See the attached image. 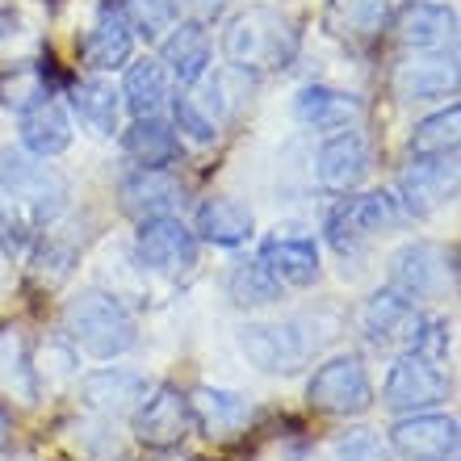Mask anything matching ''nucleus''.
I'll list each match as a JSON object with an SVG mask.
<instances>
[{"instance_id": "c756f323", "label": "nucleus", "mask_w": 461, "mask_h": 461, "mask_svg": "<svg viewBox=\"0 0 461 461\" xmlns=\"http://www.w3.org/2000/svg\"><path fill=\"white\" fill-rule=\"evenodd\" d=\"M72 105L80 113L85 126H93L97 134H118V113H122V93L110 85V80H80L72 88Z\"/></svg>"}, {"instance_id": "f03ea898", "label": "nucleus", "mask_w": 461, "mask_h": 461, "mask_svg": "<svg viewBox=\"0 0 461 461\" xmlns=\"http://www.w3.org/2000/svg\"><path fill=\"white\" fill-rule=\"evenodd\" d=\"M63 323L76 348H85L97 361H113L134 348V319L110 290H80L63 311Z\"/></svg>"}, {"instance_id": "58836bf2", "label": "nucleus", "mask_w": 461, "mask_h": 461, "mask_svg": "<svg viewBox=\"0 0 461 461\" xmlns=\"http://www.w3.org/2000/svg\"><path fill=\"white\" fill-rule=\"evenodd\" d=\"M9 445V415H5V407H0V449Z\"/></svg>"}, {"instance_id": "2eb2a0df", "label": "nucleus", "mask_w": 461, "mask_h": 461, "mask_svg": "<svg viewBox=\"0 0 461 461\" xmlns=\"http://www.w3.org/2000/svg\"><path fill=\"white\" fill-rule=\"evenodd\" d=\"M369 172V143L361 131H336L315 156V176L328 194H352Z\"/></svg>"}, {"instance_id": "4468645a", "label": "nucleus", "mask_w": 461, "mask_h": 461, "mask_svg": "<svg viewBox=\"0 0 461 461\" xmlns=\"http://www.w3.org/2000/svg\"><path fill=\"white\" fill-rule=\"evenodd\" d=\"M189 399V420H194L210 440H235L240 432H248V424L256 420V407L235 390L219 386H197Z\"/></svg>"}, {"instance_id": "c85d7f7f", "label": "nucleus", "mask_w": 461, "mask_h": 461, "mask_svg": "<svg viewBox=\"0 0 461 461\" xmlns=\"http://www.w3.org/2000/svg\"><path fill=\"white\" fill-rule=\"evenodd\" d=\"M122 151L139 168H164L176 156V131L164 118H134V126L122 134Z\"/></svg>"}, {"instance_id": "72a5a7b5", "label": "nucleus", "mask_w": 461, "mask_h": 461, "mask_svg": "<svg viewBox=\"0 0 461 461\" xmlns=\"http://www.w3.org/2000/svg\"><path fill=\"white\" fill-rule=\"evenodd\" d=\"M122 13H126L131 34H143L147 42L176 25V0H126Z\"/></svg>"}, {"instance_id": "6e6552de", "label": "nucleus", "mask_w": 461, "mask_h": 461, "mask_svg": "<svg viewBox=\"0 0 461 461\" xmlns=\"http://www.w3.org/2000/svg\"><path fill=\"white\" fill-rule=\"evenodd\" d=\"M449 399V377L440 374L432 361L415 357V352H402L399 361L390 365L386 374V386H382V402L390 411L399 415H415V411H428L437 402Z\"/></svg>"}, {"instance_id": "20e7f679", "label": "nucleus", "mask_w": 461, "mask_h": 461, "mask_svg": "<svg viewBox=\"0 0 461 461\" xmlns=\"http://www.w3.org/2000/svg\"><path fill=\"white\" fill-rule=\"evenodd\" d=\"M402 219H407V210L399 206V197L386 194V189H374V194L361 197H344L340 206L328 214L323 230H328L331 248L340 256H357L374 235L402 227Z\"/></svg>"}, {"instance_id": "2f4dec72", "label": "nucleus", "mask_w": 461, "mask_h": 461, "mask_svg": "<svg viewBox=\"0 0 461 461\" xmlns=\"http://www.w3.org/2000/svg\"><path fill=\"white\" fill-rule=\"evenodd\" d=\"M457 139H461V110L432 113L411 131V156H457Z\"/></svg>"}, {"instance_id": "423d86ee", "label": "nucleus", "mask_w": 461, "mask_h": 461, "mask_svg": "<svg viewBox=\"0 0 461 461\" xmlns=\"http://www.w3.org/2000/svg\"><path fill=\"white\" fill-rule=\"evenodd\" d=\"M235 340H240V352L260 374H294V369H303L311 348L323 344V340H315V336H306L303 319H285V323H243Z\"/></svg>"}, {"instance_id": "dca6fc26", "label": "nucleus", "mask_w": 461, "mask_h": 461, "mask_svg": "<svg viewBox=\"0 0 461 461\" xmlns=\"http://www.w3.org/2000/svg\"><path fill=\"white\" fill-rule=\"evenodd\" d=\"M147 390L151 382L134 369H97L80 382V402L88 411H97L101 420H122V415H134V407L147 399Z\"/></svg>"}, {"instance_id": "6ab92c4d", "label": "nucleus", "mask_w": 461, "mask_h": 461, "mask_svg": "<svg viewBox=\"0 0 461 461\" xmlns=\"http://www.w3.org/2000/svg\"><path fill=\"white\" fill-rule=\"evenodd\" d=\"M294 118L311 131H352V122L361 118V97L328 85H306L294 97Z\"/></svg>"}, {"instance_id": "1a4fd4ad", "label": "nucleus", "mask_w": 461, "mask_h": 461, "mask_svg": "<svg viewBox=\"0 0 461 461\" xmlns=\"http://www.w3.org/2000/svg\"><path fill=\"white\" fill-rule=\"evenodd\" d=\"M453 281V265L445 248L437 243H407L390 256V290H399L407 303L420 298H440Z\"/></svg>"}, {"instance_id": "f8f14e48", "label": "nucleus", "mask_w": 461, "mask_h": 461, "mask_svg": "<svg viewBox=\"0 0 461 461\" xmlns=\"http://www.w3.org/2000/svg\"><path fill=\"white\" fill-rule=\"evenodd\" d=\"M390 449L407 461H453L457 457V420L453 415H402L390 428Z\"/></svg>"}, {"instance_id": "f3484780", "label": "nucleus", "mask_w": 461, "mask_h": 461, "mask_svg": "<svg viewBox=\"0 0 461 461\" xmlns=\"http://www.w3.org/2000/svg\"><path fill=\"white\" fill-rule=\"evenodd\" d=\"M118 197H122V210H126L131 219L143 222V219L172 214V210L181 206L185 189L168 168H139L118 185Z\"/></svg>"}, {"instance_id": "a878e982", "label": "nucleus", "mask_w": 461, "mask_h": 461, "mask_svg": "<svg viewBox=\"0 0 461 461\" xmlns=\"http://www.w3.org/2000/svg\"><path fill=\"white\" fill-rule=\"evenodd\" d=\"M390 22V0H331L328 5V25L344 42H374Z\"/></svg>"}, {"instance_id": "a211bd4d", "label": "nucleus", "mask_w": 461, "mask_h": 461, "mask_svg": "<svg viewBox=\"0 0 461 461\" xmlns=\"http://www.w3.org/2000/svg\"><path fill=\"white\" fill-rule=\"evenodd\" d=\"M256 260H260V268L277 285H294V290H306L319 277V248L311 240H298V235H273V240H265Z\"/></svg>"}, {"instance_id": "f704fd0d", "label": "nucleus", "mask_w": 461, "mask_h": 461, "mask_svg": "<svg viewBox=\"0 0 461 461\" xmlns=\"http://www.w3.org/2000/svg\"><path fill=\"white\" fill-rule=\"evenodd\" d=\"M47 97L50 93H47V85H42V72H38V68H22V63H13V76L0 85V101L13 105L17 113L38 105V101H47Z\"/></svg>"}, {"instance_id": "c9c22d12", "label": "nucleus", "mask_w": 461, "mask_h": 461, "mask_svg": "<svg viewBox=\"0 0 461 461\" xmlns=\"http://www.w3.org/2000/svg\"><path fill=\"white\" fill-rule=\"evenodd\" d=\"M172 118H176L185 139H194V143H214V139H219V122L210 118V110L197 97H176Z\"/></svg>"}, {"instance_id": "4be33fe9", "label": "nucleus", "mask_w": 461, "mask_h": 461, "mask_svg": "<svg viewBox=\"0 0 461 461\" xmlns=\"http://www.w3.org/2000/svg\"><path fill=\"white\" fill-rule=\"evenodd\" d=\"M131 47H134V34L126 25V13L105 9L97 17V25L85 34V42H80V59L93 72H113V68H122L131 59Z\"/></svg>"}, {"instance_id": "0eeeda50", "label": "nucleus", "mask_w": 461, "mask_h": 461, "mask_svg": "<svg viewBox=\"0 0 461 461\" xmlns=\"http://www.w3.org/2000/svg\"><path fill=\"white\" fill-rule=\"evenodd\" d=\"M134 260L147 273H189L197 265V235L185 227L176 214H159V219H143L139 235H134Z\"/></svg>"}, {"instance_id": "39448f33", "label": "nucleus", "mask_w": 461, "mask_h": 461, "mask_svg": "<svg viewBox=\"0 0 461 461\" xmlns=\"http://www.w3.org/2000/svg\"><path fill=\"white\" fill-rule=\"evenodd\" d=\"M306 402L315 411L328 415H361L369 411L374 402V382H369V369L357 352H340L315 369V377L306 382Z\"/></svg>"}, {"instance_id": "ea45409f", "label": "nucleus", "mask_w": 461, "mask_h": 461, "mask_svg": "<svg viewBox=\"0 0 461 461\" xmlns=\"http://www.w3.org/2000/svg\"><path fill=\"white\" fill-rule=\"evenodd\" d=\"M189 5H197V9H206V13H214L222 5V0H189Z\"/></svg>"}, {"instance_id": "aec40b11", "label": "nucleus", "mask_w": 461, "mask_h": 461, "mask_svg": "<svg viewBox=\"0 0 461 461\" xmlns=\"http://www.w3.org/2000/svg\"><path fill=\"white\" fill-rule=\"evenodd\" d=\"M252 206L240 202V197H206L197 206V240L214 243V248H240V243L252 240Z\"/></svg>"}, {"instance_id": "bb28decb", "label": "nucleus", "mask_w": 461, "mask_h": 461, "mask_svg": "<svg viewBox=\"0 0 461 461\" xmlns=\"http://www.w3.org/2000/svg\"><path fill=\"white\" fill-rule=\"evenodd\" d=\"M415 323V303H407L399 290H377L369 294V303L361 306V328L374 344H390V340H407V331Z\"/></svg>"}, {"instance_id": "f257e3e1", "label": "nucleus", "mask_w": 461, "mask_h": 461, "mask_svg": "<svg viewBox=\"0 0 461 461\" xmlns=\"http://www.w3.org/2000/svg\"><path fill=\"white\" fill-rule=\"evenodd\" d=\"M294 50H298V34H294L290 17H281L268 5H252L240 17H230L227 34H222V55L243 76L290 68Z\"/></svg>"}, {"instance_id": "412c9836", "label": "nucleus", "mask_w": 461, "mask_h": 461, "mask_svg": "<svg viewBox=\"0 0 461 461\" xmlns=\"http://www.w3.org/2000/svg\"><path fill=\"white\" fill-rule=\"evenodd\" d=\"M22 147L38 159L63 156L72 147V118L55 97L22 110Z\"/></svg>"}, {"instance_id": "4c0bfd02", "label": "nucleus", "mask_w": 461, "mask_h": 461, "mask_svg": "<svg viewBox=\"0 0 461 461\" xmlns=\"http://www.w3.org/2000/svg\"><path fill=\"white\" fill-rule=\"evenodd\" d=\"M38 38L34 30L17 17V13H0V55H13V59H22L25 50H34Z\"/></svg>"}, {"instance_id": "b1692460", "label": "nucleus", "mask_w": 461, "mask_h": 461, "mask_svg": "<svg viewBox=\"0 0 461 461\" xmlns=\"http://www.w3.org/2000/svg\"><path fill=\"white\" fill-rule=\"evenodd\" d=\"M399 38L415 50H445L457 38V9L453 5H411L399 17Z\"/></svg>"}, {"instance_id": "a19ab883", "label": "nucleus", "mask_w": 461, "mask_h": 461, "mask_svg": "<svg viewBox=\"0 0 461 461\" xmlns=\"http://www.w3.org/2000/svg\"><path fill=\"white\" fill-rule=\"evenodd\" d=\"M5 277H9V265H5V256H0V290H5Z\"/></svg>"}, {"instance_id": "393cba45", "label": "nucleus", "mask_w": 461, "mask_h": 461, "mask_svg": "<svg viewBox=\"0 0 461 461\" xmlns=\"http://www.w3.org/2000/svg\"><path fill=\"white\" fill-rule=\"evenodd\" d=\"M164 72L181 85H197L210 68V38L197 22L172 25V34L164 38Z\"/></svg>"}, {"instance_id": "cd10ccee", "label": "nucleus", "mask_w": 461, "mask_h": 461, "mask_svg": "<svg viewBox=\"0 0 461 461\" xmlns=\"http://www.w3.org/2000/svg\"><path fill=\"white\" fill-rule=\"evenodd\" d=\"M122 97L131 105L134 118H159V110L168 105L172 97V76L164 72L159 59H139L126 68V85H122Z\"/></svg>"}, {"instance_id": "473e14b6", "label": "nucleus", "mask_w": 461, "mask_h": 461, "mask_svg": "<svg viewBox=\"0 0 461 461\" xmlns=\"http://www.w3.org/2000/svg\"><path fill=\"white\" fill-rule=\"evenodd\" d=\"M227 294H230V303L235 306H268V303H277L281 298V285L260 268V260H252V265L230 268Z\"/></svg>"}, {"instance_id": "5701e85b", "label": "nucleus", "mask_w": 461, "mask_h": 461, "mask_svg": "<svg viewBox=\"0 0 461 461\" xmlns=\"http://www.w3.org/2000/svg\"><path fill=\"white\" fill-rule=\"evenodd\" d=\"M0 399L22 402V407L38 402L34 369H30V352L17 323H0Z\"/></svg>"}, {"instance_id": "7c9ffc66", "label": "nucleus", "mask_w": 461, "mask_h": 461, "mask_svg": "<svg viewBox=\"0 0 461 461\" xmlns=\"http://www.w3.org/2000/svg\"><path fill=\"white\" fill-rule=\"evenodd\" d=\"M76 365H80V357H76V344L72 340H59V336L42 340V344H38V352L30 357V369H34L38 394H42V390L68 386V382L76 377Z\"/></svg>"}, {"instance_id": "ddd939ff", "label": "nucleus", "mask_w": 461, "mask_h": 461, "mask_svg": "<svg viewBox=\"0 0 461 461\" xmlns=\"http://www.w3.org/2000/svg\"><path fill=\"white\" fill-rule=\"evenodd\" d=\"M457 93V55L445 50H424L415 59L399 63L394 72V97L415 105V101H445Z\"/></svg>"}, {"instance_id": "7ed1b4c3", "label": "nucleus", "mask_w": 461, "mask_h": 461, "mask_svg": "<svg viewBox=\"0 0 461 461\" xmlns=\"http://www.w3.org/2000/svg\"><path fill=\"white\" fill-rule=\"evenodd\" d=\"M0 189H5V202L30 227L55 222L68 206V181L50 164L30 156L25 147H5L0 151Z\"/></svg>"}, {"instance_id": "e433bc0d", "label": "nucleus", "mask_w": 461, "mask_h": 461, "mask_svg": "<svg viewBox=\"0 0 461 461\" xmlns=\"http://www.w3.org/2000/svg\"><path fill=\"white\" fill-rule=\"evenodd\" d=\"M336 457L340 461H394V449L377 437L374 428H352L348 437L336 440Z\"/></svg>"}, {"instance_id": "9d476101", "label": "nucleus", "mask_w": 461, "mask_h": 461, "mask_svg": "<svg viewBox=\"0 0 461 461\" xmlns=\"http://www.w3.org/2000/svg\"><path fill=\"white\" fill-rule=\"evenodd\" d=\"M457 194V156H415L411 168L399 176V206L415 219L453 202Z\"/></svg>"}, {"instance_id": "9b49d317", "label": "nucleus", "mask_w": 461, "mask_h": 461, "mask_svg": "<svg viewBox=\"0 0 461 461\" xmlns=\"http://www.w3.org/2000/svg\"><path fill=\"white\" fill-rule=\"evenodd\" d=\"M189 399L176 386H151L147 399L134 407V437L147 449H172L189 432Z\"/></svg>"}]
</instances>
